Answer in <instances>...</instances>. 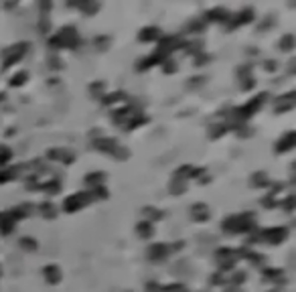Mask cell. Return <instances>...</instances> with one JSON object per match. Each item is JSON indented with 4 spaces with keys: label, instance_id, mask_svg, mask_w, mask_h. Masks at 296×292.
I'll return each mask as SVG.
<instances>
[{
    "label": "cell",
    "instance_id": "1",
    "mask_svg": "<svg viewBox=\"0 0 296 292\" xmlns=\"http://www.w3.org/2000/svg\"><path fill=\"white\" fill-rule=\"evenodd\" d=\"M11 153L9 151H0V165H5V161H9Z\"/></svg>",
    "mask_w": 296,
    "mask_h": 292
},
{
    "label": "cell",
    "instance_id": "2",
    "mask_svg": "<svg viewBox=\"0 0 296 292\" xmlns=\"http://www.w3.org/2000/svg\"><path fill=\"white\" fill-rule=\"evenodd\" d=\"M148 231H153V229H148V225L142 223V225H140V233H142V235H148Z\"/></svg>",
    "mask_w": 296,
    "mask_h": 292
}]
</instances>
